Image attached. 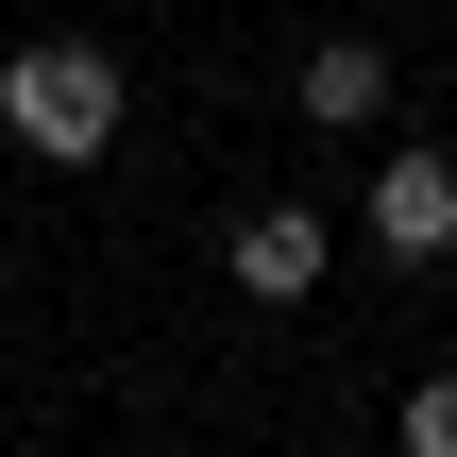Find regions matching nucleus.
Segmentation results:
<instances>
[{"label": "nucleus", "instance_id": "1", "mask_svg": "<svg viewBox=\"0 0 457 457\" xmlns=\"http://www.w3.org/2000/svg\"><path fill=\"white\" fill-rule=\"evenodd\" d=\"M119 119H136L119 51H85V34H34V51H0V136H17L34 170H102V153H119Z\"/></svg>", "mask_w": 457, "mask_h": 457}, {"label": "nucleus", "instance_id": "2", "mask_svg": "<svg viewBox=\"0 0 457 457\" xmlns=\"http://www.w3.org/2000/svg\"><path fill=\"white\" fill-rule=\"evenodd\" d=\"M220 288H237V305H305V288H322V220H305V204L220 220Z\"/></svg>", "mask_w": 457, "mask_h": 457}, {"label": "nucleus", "instance_id": "3", "mask_svg": "<svg viewBox=\"0 0 457 457\" xmlns=\"http://www.w3.org/2000/svg\"><path fill=\"white\" fill-rule=\"evenodd\" d=\"M373 237H390L407 271H441V254H457V153H424V136H407V153L373 170Z\"/></svg>", "mask_w": 457, "mask_h": 457}, {"label": "nucleus", "instance_id": "4", "mask_svg": "<svg viewBox=\"0 0 457 457\" xmlns=\"http://www.w3.org/2000/svg\"><path fill=\"white\" fill-rule=\"evenodd\" d=\"M288 102H305L322 136H373V119H390V51H373V34H322V51L288 68Z\"/></svg>", "mask_w": 457, "mask_h": 457}, {"label": "nucleus", "instance_id": "5", "mask_svg": "<svg viewBox=\"0 0 457 457\" xmlns=\"http://www.w3.org/2000/svg\"><path fill=\"white\" fill-rule=\"evenodd\" d=\"M390 441H407V457H457V373H424V390L390 407Z\"/></svg>", "mask_w": 457, "mask_h": 457}]
</instances>
